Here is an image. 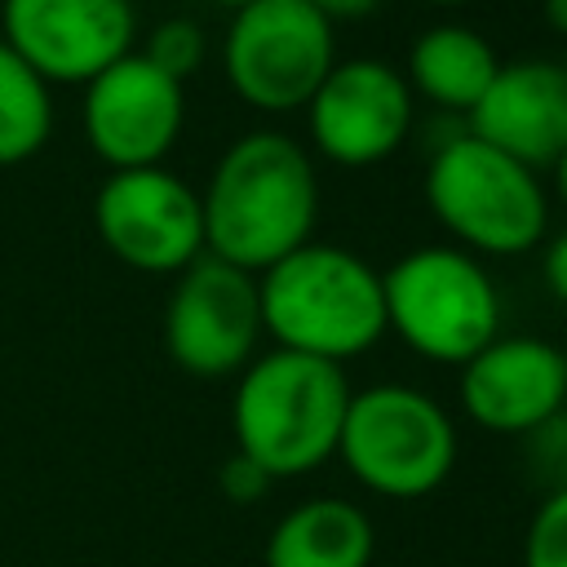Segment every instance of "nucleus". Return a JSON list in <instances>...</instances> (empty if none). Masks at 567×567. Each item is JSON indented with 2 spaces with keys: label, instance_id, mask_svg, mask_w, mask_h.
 Here are the masks:
<instances>
[{
  "label": "nucleus",
  "instance_id": "1",
  "mask_svg": "<svg viewBox=\"0 0 567 567\" xmlns=\"http://www.w3.org/2000/svg\"><path fill=\"white\" fill-rule=\"evenodd\" d=\"M199 208L204 252L261 275L315 239V159L297 137L279 128H252L217 155L208 186L199 190Z\"/></svg>",
  "mask_w": 567,
  "mask_h": 567
},
{
  "label": "nucleus",
  "instance_id": "2",
  "mask_svg": "<svg viewBox=\"0 0 567 567\" xmlns=\"http://www.w3.org/2000/svg\"><path fill=\"white\" fill-rule=\"evenodd\" d=\"M261 332L275 350L350 363L385 337L381 270L341 244L310 239L257 275Z\"/></svg>",
  "mask_w": 567,
  "mask_h": 567
},
{
  "label": "nucleus",
  "instance_id": "3",
  "mask_svg": "<svg viewBox=\"0 0 567 567\" xmlns=\"http://www.w3.org/2000/svg\"><path fill=\"white\" fill-rule=\"evenodd\" d=\"M350 394L341 363L266 350L239 372L230 394L235 452L257 461L270 478L310 474L337 456Z\"/></svg>",
  "mask_w": 567,
  "mask_h": 567
},
{
  "label": "nucleus",
  "instance_id": "4",
  "mask_svg": "<svg viewBox=\"0 0 567 567\" xmlns=\"http://www.w3.org/2000/svg\"><path fill=\"white\" fill-rule=\"evenodd\" d=\"M425 204L456 248L474 257H523L549 226V195L540 177L470 133L434 146Z\"/></svg>",
  "mask_w": 567,
  "mask_h": 567
},
{
  "label": "nucleus",
  "instance_id": "5",
  "mask_svg": "<svg viewBox=\"0 0 567 567\" xmlns=\"http://www.w3.org/2000/svg\"><path fill=\"white\" fill-rule=\"evenodd\" d=\"M385 332L430 363L461 368L501 337V292L487 266L452 244H425L381 270Z\"/></svg>",
  "mask_w": 567,
  "mask_h": 567
},
{
  "label": "nucleus",
  "instance_id": "6",
  "mask_svg": "<svg viewBox=\"0 0 567 567\" xmlns=\"http://www.w3.org/2000/svg\"><path fill=\"white\" fill-rule=\"evenodd\" d=\"M337 461L359 487L385 501H421L439 492L456 465V421L416 385H363L350 394Z\"/></svg>",
  "mask_w": 567,
  "mask_h": 567
},
{
  "label": "nucleus",
  "instance_id": "7",
  "mask_svg": "<svg viewBox=\"0 0 567 567\" xmlns=\"http://www.w3.org/2000/svg\"><path fill=\"white\" fill-rule=\"evenodd\" d=\"M337 66L332 22L306 0H257L230 13L221 71L239 102L266 115L306 111L323 75Z\"/></svg>",
  "mask_w": 567,
  "mask_h": 567
},
{
  "label": "nucleus",
  "instance_id": "8",
  "mask_svg": "<svg viewBox=\"0 0 567 567\" xmlns=\"http://www.w3.org/2000/svg\"><path fill=\"white\" fill-rule=\"evenodd\" d=\"M261 341V301H257V275L217 261L195 257L164 306V350L168 359L204 381L244 372L257 359Z\"/></svg>",
  "mask_w": 567,
  "mask_h": 567
},
{
  "label": "nucleus",
  "instance_id": "9",
  "mask_svg": "<svg viewBox=\"0 0 567 567\" xmlns=\"http://www.w3.org/2000/svg\"><path fill=\"white\" fill-rule=\"evenodd\" d=\"M93 226L106 252L142 275H182L204 257L199 190L164 164L111 173L97 186Z\"/></svg>",
  "mask_w": 567,
  "mask_h": 567
},
{
  "label": "nucleus",
  "instance_id": "10",
  "mask_svg": "<svg viewBox=\"0 0 567 567\" xmlns=\"http://www.w3.org/2000/svg\"><path fill=\"white\" fill-rule=\"evenodd\" d=\"M89 151L111 168H159L186 124V89L137 49L84 84L80 106Z\"/></svg>",
  "mask_w": 567,
  "mask_h": 567
},
{
  "label": "nucleus",
  "instance_id": "11",
  "mask_svg": "<svg viewBox=\"0 0 567 567\" xmlns=\"http://www.w3.org/2000/svg\"><path fill=\"white\" fill-rule=\"evenodd\" d=\"M416 97L385 58L337 62L306 102L310 146L341 168H372L390 159L412 133Z\"/></svg>",
  "mask_w": 567,
  "mask_h": 567
},
{
  "label": "nucleus",
  "instance_id": "12",
  "mask_svg": "<svg viewBox=\"0 0 567 567\" xmlns=\"http://www.w3.org/2000/svg\"><path fill=\"white\" fill-rule=\"evenodd\" d=\"M133 0H0V40L53 89L89 84L133 53Z\"/></svg>",
  "mask_w": 567,
  "mask_h": 567
},
{
  "label": "nucleus",
  "instance_id": "13",
  "mask_svg": "<svg viewBox=\"0 0 567 567\" xmlns=\"http://www.w3.org/2000/svg\"><path fill=\"white\" fill-rule=\"evenodd\" d=\"M461 408L487 434L527 439L567 412L563 346L545 337H492L461 363Z\"/></svg>",
  "mask_w": 567,
  "mask_h": 567
},
{
  "label": "nucleus",
  "instance_id": "14",
  "mask_svg": "<svg viewBox=\"0 0 567 567\" xmlns=\"http://www.w3.org/2000/svg\"><path fill=\"white\" fill-rule=\"evenodd\" d=\"M465 120L470 137L527 164L532 173L554 168V159L567 151V80L549 58L501 62Z\"/></svg>",
  "mask_w": 567,
  "mask_h": 567
},
{
  "label": "nucleus",
  "instance_id": "15",
  "mask_svg": "<svg viewBox=\"0 0 567 567\" xmlns=\"http://www.w3.org/2000/svg\"><path fill=\"white\" fill-rule=\"evenodd\" d=\"M377 527L363 505L346 496H310L292 505L266 536V567H368Z\"/></svg>",
  "mask_w": 567,
  "mask_h": 567
},
{
  "label": "nucleus",
  "instance_id": "16",
  "mask_svg": "<svg viewBox=\"0 0 567 567\" xmlns=\"http://www.w3.org/2000/svg\"><path fill=\"white\" fill-rule=\"evenodd\" d=\"M496 71H501V58L487 44V35H478L465 22H434L412 40L403 80L412 97L470 115Z\"/></svg>",
  "mask_w": 567,
  "mask_h": 567
},
{
  "label": "nucleus",
  "instance_id": "17",
  "mask_svg": "<svg viewBox=\"0 0 567 567\" xmlns=\"http://www.w3.org/2000/svg\"><path fill=\"white\" fill-rule=\"evenodd\" d=\"M53 133L49 84L0 40V164H27Z\"/></svg>",
  "mask_w": 567,
  "mask_h": 567
},
{
  "label": "nucleus",
  "instance_id": "18",
  "mask_svg": "<svg viewBox=\"0 0 567 567\" xmlns=\"http://www.w3.org/2000/svg\"><path fill=\"white\" fill-rule=\"evenodd\" d=\"M137 53L146 62H155L164 75H173L177 84H186L204 66L208 40H204V27L195 18H164V22H155L146 31V44Z\"/></svg>",
  "mask_w": 567,
  "mask_h": 567
},
{
  "label": "nucleus",
  "instance_id": "19",
  "mask_svg": "<svg viewBox=\"0 0 567 567\" xmlns=\"http://www.w3.org/2000/svg\"><path fill=\"white\" fill-rule=\"evenodd\" d=\"M523 567H567V487H554L523 536Z\"/></svg>",
  "mask_w": 567,
  "mask_h": 567
},
{
  "label": "nucleus",
  "instance_id": "20",
  "mask_svg": "<svg viewBox=\"0 0 567 567\" xmlns=\"http://www.w3.org/2000/svg\"><path fill=\"white\" fill-rule=\"evenodd\" d=\"M270 483H275V478H270L257 461H248L244 452H230V456L221 461V470H217V487H221V496L235 501V505L261 501V496L270 492Z\"/></svg>",
  "mask_w": 567,
  "mask_h": 567
},
{
  "label": "nucleus",
  "instance_id": "21",
  "mask_svg": "<svg viewBox=\"0 0 567 567\" xmlns=\"http://www.w3.org/2000/svg\"><path fill=\"white\" fill-rule=\"evenodd\" d=\"M540 279H545V288H549V297L567 306V230H558V235L545 244Z\"/></svg>",
  "mask_w": 567,
  "mask_h": 567
},
{
  "label": "nucleus",
  "instance_id": "22",
  "mask_svg": "<svg viewBox=\"0 0 567 567\" xmlns=\"http://www.w3.org/2000/svg\"><path fill=\"white\" fill-rule=\"evenodd\" d=\"M306 4L328 22H359V18H372L385 0H306Z\"/></svg>",
  "mask_w": 567,
  "mask_h": 567
},
{
  "label": "nucleus",
  "instance_id": "23",
  "mask_svg": "<svg viewBox=\"0 0 567 567\" xmlns=\"http://www.w3.org/2000/svg\"><path fill=\"white\" fill-rule=\"evenodd\" d=\"M545 22H549L554 35L567 40V0H545Z\"/></svg>",
  "mask_w": 567,
  "mask_h": 567
},
{
  "label": "nucleus",
  "instance_id": "24",
  "mask_svg": "<svg viewBox=\"0 0 567 567\" xmlns=\"http://www.w3.org/2000/svg\"><path fill=\"white\" fill-rule=\"evenodd\" d=\"M554 190H558V199L567 204V151L554 159Z\"/></svg>",
  "mask_w": 567,
  "mask_h": 567
},
{
  "label": "nucleus",
  "instance_id": "25",
  "mask_svg": "<svg viewBox=\"0 0 567 567\" xmlns=\"http://www.w3.org/2000/svg\"><path fill=\"white\" fill-rule=\"evenodd\" d=\"M213 4H221V9H230V13H239V9H248V4H257V0H213Z\"/></svg>",
  "mask_w": 567,
  "mask_h": 567
},
{
  "label": "nucleus",
  "instance_id": "26",
  "mask_svg": "<svg viewBox=\"0 0 567 567\" xmlns=\"http://www.w3.org/2000/svg\"><path fill=\"white\" fill-rule=\"evenodd\" d=\"M425 4H434V9H461V4H470V0H425Z\"/></svg>",
  "mask_w": 567,
  "mask_h": 567
},
{
  "label": "nucleus",
  "instance_id": "27",
  "mask_svg": "<svg viewBox=\"0 0 567 567\" xmlns=\"http://www.w3.org/2000/svg\"><path fill=\"white\" fill-rule=\"evenodd\" d=\"M558 71H563V80H567V49H563V58H558Z\"/></svg>",
  "mask_w": 567,
  "mask_h": 567
},
{
  "label": "nucleus",
  "instance_id": "28",
  "mask_svg": "<svg viewBox=\"0 0 567 567\" xmlns=\"http://www.w3.org/2000/svg\"><path fill=\"white\" fill-rule=\"evenodd\" d=\"M563 368H567V346H563Z\"/></svg>",
  "mask_w": 567,
  "mask_h": 567
}]
</instances>
